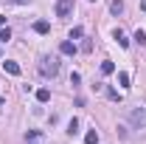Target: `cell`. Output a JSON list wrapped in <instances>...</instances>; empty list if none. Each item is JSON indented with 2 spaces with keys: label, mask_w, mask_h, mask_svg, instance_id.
<instances>
[{
  "label": "cell",
  "mask_w": 146,
  "mask_h": 144,
  "mask_svg": "<svg viewBox=\"0 0 146 144\" xmlns=\"http://www.w3.org/2000/svg\"><path fill=\"white\" fill-rule=\"evenodd\" d=\"M36 71L42 73L45 79H54L56 73H59V57H51V54L39 57V65H36Z\"/></svg>",
  "instance_id": "cell-1"
},
{
  "label": "cell",
  "mask_w": 146,
  "mask_h": 144,
  "mask_svg": "<svg viewBox=\"0 0 146 144\" xmlns=\"http://www.w3.org/2000/svg\"><path fill=\"white\" fill-rule=\"evenodd\" d=\"M129 124L135 127V130H146V105L129 108Z\"/></svg>",
  "instance_id": "cell-2"
},
{
  "label": "cell",
  "mask_w": 146,
  "mask_h": 144,
  "mask_svg": "<svg viewBox=\"0 0 146 144\" xmlns=\"http://www.w3.org/2000/svg\"><path fill=\"white\" fill-rule=\"evenodd\" d=\"M73 14V0H56V17H70Z\"/></svg>",
  "instance_id": "cell-3"
},
{
  "label": "cell",
  "mask_w": 146,
  "mask_h": 144,
  "mask_svg": "<svg viewBox=\"0 0 146 144\" xmlns=\"http://www.w3.org/2000/svg\"><path fill=\"white\" fill-rule=\"evenodd\" d=\"M3 68H6V73H11V76H20V73H23V68H20L14 59H6V62H3Z\"/></svg>",
  "instance_id": "cell-4"
},
{
  "label": "cell",
  "mask_w": 146,
  "mask_h": 144,
  "mask_svg": "<svg viewBox=\"0 0 146 144\" xmlns=\"http://www.w3.org/2000/svg\"><path fill=\"white\" fill-rule=\"evenodd\" d=\"M59 51H62L65 57H73L76 54V45H73L70 40H62V42H59Z\"/></svg>",
  "instance_id": "cell-5"
},
{
  "label": "cell",
  "mask_w": 146,
  "mask_h": 144,
  "mask_svg": "<svg viewBox=\"0 0 146 144\" xmlns=\"http://www.w3.org/2000/svg\"><path fill=\"white\" fill-rule=\"evenodd\" d=\"M112 40H115L121 48H129V40H127V34H124L121 28H115V31H112Z\"/></svg>",
  "instance_id": "cell-6"
},
{
  "label": "cell",
  "mask_w": 146,
  "mask_h": 144,
  "mask_svg": "<svg viewBox=\"0 0 146 144\" xmlns=\"http://www.w3.org/2000/svg\"><path fill=\"white\" fill-rule=\"evenodd\" d=\"M101 73H104V76L115 73V62H112V59H104V62H101Z\"/></svg>",
  "instance_id": "cell-7"
},
{
  "label": "cell",
  "mask_w": 146,
  "mask_h": 144,
  "mask_svg": "<svg viewBox=\"0 0 146 144\" xmlns=\"http://www.w3.org/2000/svg\"><path fill=\"white\" fill-rule=\"evenodd\" d=\"M34 31H36V34H48V31H51V26H48L45 20H36V23H34Z\"/></svg>",
  "instance_id": "cell-8"
},
{
  "label": "cell",
  "mask_w": 146,
  "mask_h": 144,
  "mask_svg": "<svg viewBox=\"0 0 146 144\" xmlns=\"http://www.w3.org/2000/svg\"><path fill=\"white\" fill-rule=\"evenodd\" d=\"M36 102H42V105L51 102V90H48V88H39V90H36Z\"/></svg>",
  "instance_id": "cell-9"
},
{
  "label": "cell",
  "mask_w": 146,
  "mask_h": 144,
  "mask_svg": "<svg viewBox=\"0 0 146 144\" xmlns=\"http://www.w3.org/2000/svg\"><path fill=\"white\" fill-rule=\"evenodd\" d=\"M82 37H84V28H82V26H73L70 34H68V40H82Z\"/></svg>",
  "instance_id": "cell-10"
},
{
  "label": "cell",
  "mask_w": 146,
  "mask_h": 144,
  "mask_svg": "<svg viewBox=\"0 0 146 144\" xmlns=\"http://www.w3.org/2000/svg\"><path fill=\"white\" fill-rule=\"evenodd\" d=\"M84 144H98V130H87L84 133Z\"/></svg>",
  "instance_id": "cell-11"
},
{
  "label": "cell",
  "mask_w": 146,
  "mask_h": 144,
  "mask_svg": "<svg viewBox=\"0 0 146 144\" xmlns=\"http://www.w3.org/2000/svg\"><path fill=\"white\" fill-rule=\"evenodd\" d=\"M132 40H135L138 45H146V31H143V28H138V31H135V37H132Z\"/></svg>",
  "instance_id": "cell-12"
},
{
  "label": "cell",
  "mask_w": 146,
  "mask_h": 144,
  "mask_svg": "<svg viewBox=\"0 0 146 144\" xmlns=\"http://www.w3.org/2000/svg\"><path fill=\"white\" fill-rule=\"evenodd\" d=\"M110 11H112V14H121V11H124V3H121V0H112V3H110Z\"/></svg>",
  "instance_id": "cell-13"
},
{
  "label": "cell",
  "mask_w": 146,
  "mask_h": 144,
  "mask_svg": "<svg viewBox=\"0 0 146 144\" xmlns=\"http://www.w3.org/2000/svg\"><path fill=\"white\" fill-rule=\"evenodd\" d=\"M9 40H11V28L3 26V28H0V42H9Z\"/></svg>",
  "instance_id": "cell-14"
},
{
  "label": "cell",
  "mask_w": 146,
  "mask_h": 144,
  "mask_svg": "<svg viewBox=\"0 0 146 144\" xmlns=\"http://www.w3.org/2000/svg\"><path fill=\"white\" fill-rule=\"evenodd\" d=\"M118 82H121V88H129V73H118Z\"/></svg>",
  "instance_id": "cell-15"
},
{
  "label": "cell",
  "mask_w": 146,
  "mask_h": 144,
  "mask_svg": "<svg viewBox=\"0 0 146 144\" xmlns=\"http://www.w3.org/2000/svg\"><path fill=\"white\" fill-rule=\"evenodd\" d=\"M68 133H70V136H76V133H79V122H76V119H70V124H68Z\"/></svg>",
  "instance_id": "cell-16"
},
{
  "label": "cell",
  "mask_w": 146,
  "mask_h": 144,
  "mask_svg": "<svg viewBox=\"0 0 146 144\" xmlns=\"http://www.w3.org/2000/svg\"><path fill=\"white\" fill-rule=\"evenodd\" d=\"M36 139H39V130H28L25 133V141H36Z\"/></svg>",
  "instance_id": "cell-17"
},
{
  "label": "cell",
  "mask_w": 146,
  "mask_h": 144,
  "mask_svg": "<svg viewBox=\"0 0 146 144\" xmlns=\"http://www.w3.org/2000/svg\"><path fill=\"white\" fill-rule=\"evenodd\" d=\"M107 96L112 99V102H121V93H118V90H112V88H107Z\"/></svg>",
  "instance_id": "cell-18"
},
{
  "label": "cell",
  "mask_w": 146,
  "mask_h": 144,
  "mask_svg": "<svg viewBox=\"0 0 146 144\" xmlns=\"http://www.w3.org/2000/svg\"><path fill=\"white\" fill-rule=\"evenodd\" d=\"M82 51L90 54V51H93V40H84V42H82Z\"/></svg>",
  "instance_id": "cell-19"
},
{
  "label": "cell",
  "mask_w": 146,
  "mask_h": 144,
  "mask_svg": "<svg viewBox=\"0 0 146 144\" xmlns=\"http://www.w3.org/2000/svg\"><path fill=\"white\" fill-rule=\"evenodd\" d=\"M79 82H82V76H79V73L73 71V73H70V85H73V88H76V85H79Z\"/></svg>",
  "instance_id": "cell-20"
},
{
  "label": "cell",
  "mask_w": 146,
  "mask_h": 144,
  "mask_svg": "<svg viewBox=\"0 0 146 144\" xmlns=\"http://www.w3.org/2000/svg\"><path fill=\"white\" fill-rule=\"evenodd\" d=\"M6 3H17V6H25V3H31V0H6Z\"/></svg>",
  "instance_id": "cell-21"
},
{
  "label": "cell",
  "mask_w": 146,
  "mask_h": 144,
  "mask_svg": "<svg viewBox=\"0 0 146 144\" xmlns=\"http://www.w3.org/2000/svg\"><path fill=\"white\" fill-rule=\"evenodd\" d=\"M141 11H146V0H143V3H141Z\"/></svg>",
  "instance_id": "cell-22"
},
{
  "label": "cell",
  "mask_w": 146,
  "mask_h": 144,
  "mask_svg": "<svg viewBox=\"0 0 146 144\" xmlns=\"http://www.w3.org/2000/svg\"><path fill=\"white\" fill-rule=\"evenodd\" d=\"M90 3H96V0H90Z\"/></svg>",
  "instance_id": "cell-23"
}]
</instances>
